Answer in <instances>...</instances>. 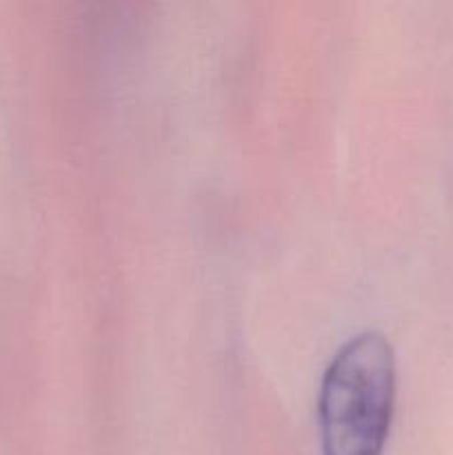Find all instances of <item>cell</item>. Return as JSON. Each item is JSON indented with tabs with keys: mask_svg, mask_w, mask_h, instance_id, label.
<instances>
[{
	"mask_svg": "<svg viewBox=\"0 0 453 455\" xmlns=\"http://www.w3.org/2000/svg\"><path fill=\"white\" fill-rule=\"evenodd\" d=\"M393 404V347L373 329L355 333L336 351L320 382L322 455H380Z\"/></svg>",
	"mask_w": 453,
	"mask_h": 455,
	"instance_id": "6da1fadb",
	"label": "cell"
}]
</instances>
